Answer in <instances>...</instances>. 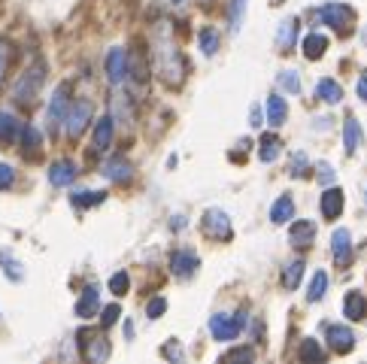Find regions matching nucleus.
Returning <instances> with one entry per match:
<instances>
[{
	"label": "nucleus",
	"mask_w": 367,
	"mask_h": 364,
	"mask_svg": "<svg viewBox=\"0 0 367 364\" xmlns=\"http://www.w3.org/2000/svg\"><path fill=\"white\" fill-rule=\"evenodd\" d=\"M155 70L164 79V85L177 89L182 82V70H186V61H182L179 49L173 43H155Z\"/></svg>",
	"instance_id": "1"
},
{
	"label": "nucleus",
	"mask_w": 367,
	"mask_h": 364,
	"mask_svg": "<svg viewBox=\"0 0 367 364\" xmlns=\"http://www.w3.org/2000/svg\"><path fill=\"white\" fill-rule=\"evenodd\" d=\"M43 82H46V64H43V61H37V64L28 67V70L22 73V79L15 82V89H13L15 103H22V107H31V103L37 100Z\"/></svg>",
	"instance_id": "2"
},
{
	"label": "nucleus",
	"mask_w": 367,
	"mask_h": 364,
	"mask_svg": "<svg viewBox=\"0 0 367 364\" xmlns=\"http://www.w3.org/2000/svg\"><path fill=\"white\" fill-rule=\"evenodd\" d=\"M91 116H94L91 100H76V103H70V109H67V116H64V131H67L70 140H80L82 131L89 128Z\"/></svg>",
	"instance_id": "3"
},
{
	"label": "nucleus",
	"mask_w": 367,
	"mask_h": 364,
	"mask_svg": "<svg viewBox=\"0 0 367 364\" xmlns=\"http://www.w3.org/2000/svg\"><path fill=\"white\" fill-rule=\"evenodd\" d=\"M316 15H319V22L331 24L337 33H349V31H352V22H355V13L349 10V6H343V3H328V6H322Z\"/></svg>",
	"instance_id": "4"
},
{
	"label": "nucleus",
	"mask_w": 367,
	"mask_h": 364,
	"mask_svg": "<svg viewBox=\"0 0 367 364\" xmlns=\"http://www.w3.org/2000/svg\"><path fill=\"white\" fill-rule=\"evenodd\" d=\"M243 325H246V313H237V316L218 313L209 319V331H213L216 340H234V337L243 331Z\"/></svg>",
	"instance_id": "5"
},
{
	"label": "nucleus",
	"mask_w": 367,
	"mask_h": 364,
	"mask_svg": "<svg viewBox=\"0 0 367 364\" xmlns=\"http://www.w3.org/2000/svg\"><path fill=\"white\" fill-rule=\"evenodd\" d=\"M200 231L213 240H228L231 237V215L222 210H207L200 219Z\"/></svg>",
	"instance_id": "6"
},
{
	"label": "nucleus",
	"mask_w": 367,
	"mask_h": 364,
	"mask_svg": "<svg viewBox=\"0 0 367 364\" xmlns=\"http://www.w3.org/2000/svg\"><path fill=\"white\" fill-rule=\"evenodd\" d=\"M67 109H70V85L64 82V85H58L55 94H52V100H49L46 119H49V128H52V131H58V125L64 121Z\"/></svg>",
	"instance_id": "7"
},
{
	"label": "nucleus",
	"mask_w": 367,
	"mask_h": 364,
	"mask_svg": "<svg viewBox=\"0 0 367 364\" xmlns=\"http://www.w3.org/2000/svg\"><path fill=\"white\" fill-rule=\"evenodd\" d=\"M325 337H328L331 349L340 352V355H346V352L355 349V334L349 331L346 325H325Z\"/></svg>",
	"instance_id": "8"
},
{
	"label": "nucleus",
	"mask_w": 367,
	"mask_h": 364,
	"mask_svg": "<svg viewBox=\"0 0 367 364\" xmlns=\"http://www.w3.org/2000/svg\"><path fill=\"white\" fill-rule=\"evenodd\" d=\"M331 252H334L337 267H349V258H352V234L346 228L334 231V237H331Z\"/></svg>",
	"instance_id": "9"
},
{
	"label": "nucleus",
	"mask_w": 367,
	"mask_h": 364,
	"mask_svg": "<svg viewBox=\"0 0 367 364\" xmlns=\"http://www.w3.org/2000/svg\"><path fill=\"white\" fill-rule=\"evenodd\" d=\"M107 79L112 85H121L125 82V76H128V55H125V49H110V55H107Z\"/></svg>",
	"instance_id": "10"
},
{
	"label": "nucleus",
	"mask_w": 367,
	"mask_h": 364,
	"mask_svg": "<svg viewBox=\"0 0 367 364\" xmlns=\"http://www.w3.org/2000/svg\"><path fill=\"white\" fill-rule=\"evenodd\" d=\"M197 267H200L197 255L188 252V249H179V252L170 258V271H173V276H179V280H188V276H195Z\"/></svg>",
	"instance_id": "11"
},
{
	"label": "nucleus",
	"mask_w": 367,
	"mask_h": 364,
	"mask_svg": "<svg viewBox=\"0 0 367 364\" xmlns=\"http://www.w3.org/2000/svg\"><path fill=\"white\" fill-rule=\"evenodd\" d=\"M80 346L85 349V358H89V361H103V358H110V343L103 340V337H94L91 331L80 334Z\"/></svg>",
	"instance_id": "12"
},
{
	"label": "nucleus",
	"mask_w": 367,
	"mask_h": 364,
	"mask_svg": "<svg viewBox=\"0 0 367 364\" xmlns=\"http://www.w3.org/2000/svg\"><path fill=\"white\" fill-rule=\"evenodd\" d=\"M319 206H322V215H325L328 222L340 219V213H343V192H340V188H334V185L325 188V195H322Z\"/></svg>",
	"instance_id": "13"
},
{
	"label": "nucleus",
	"mask_w": 367,
	"mask_h": 364,
	"mask_svg": "<svg viewBox=\"0 0 367 364\" xmlns=\"http://www.w3.org/2000/svg\"><path fill=\"white\" fill-rule=\"evenodd\" d=\"M98 310H100V289L98 285H89V289L82 291V298L76 301V316L91 319V316H98Z\"/></svg>",
	"instance_id": "14"
},
{
	"label": "nucleus",
	"mask_w": 367,
	"mask_h": 364,
	"mask_svg": "<svg viewBox=\"0 0 367 364\" xmlns=\"http://www.w3.org/2000/svg\"><path fill=\"white\" fill-rule=\"evenodd\" d=\"M103 176L112 179V182H128L130 176H134V167H130L128 158L116 155V158H110L107 164H103Z\"/></svg>",
	"instance_id": "15"
},
{
	"label": "nucleus",
	"mask_w": 367,
	"mask_h": 364,
	"mask_svg": "<svg viewBox=\"0 0 367 364\" xmlns=\"http://www.w3.org/2000/svg\"><path fill=\"white\" fill-rule=\"evenodd\" d=\"M288 240H292V246H313V240H316V225L301 219L292 225V231H288Z\"/></svg>",
	"instance_id": "16"
},
{
	"label": "nucleus",
	"mask_w": 367,
	"mask_h": 364,
	"mask_svg": "<svg viewBox=\"0 0 367 364\" xmlns=\"http://www.w3.org/2000/svg\"><path fill=\"white\" fill-rule=\"evenodd\" d=\"M112 143V116H103L98 119V125H94V143H91V152L100 155L107 152V146Z\"/></svg>",
	"instance_id": "17"
},
{
	"label": "nucleus",
	"mask_w": 367,
	"mask_h": 364,
	"mask_svg": "<svg viewBox=\"0 0 367 364\" xmlns=\"http://www.w3.org/2000/svg\"><path fill=\"white\" fill-rule=\"evenodd\" d=\"M73 179H76V164H73V161H55V164H52L49 182H52L55 188H64V185H70Z\"/></svg>",
	"instance_id": "18"
},
{
	"label": "nucleus",
	"mask_w": 367,
	"mask_h": 364,
	"mask_svg": "<svg viewBox=\"0 0 367 364\" xmlns=\"http://www.w3.org/2000/svg\"><path fill=\"white\" fill-rule=\"evenodd\" d=\"M361 140H364L361 125H358V119L349 116V119L343 121V146H346V152H349V155H355L358 149H361Z\"/></svg>",
	"instance_id": "19"
},
{
	"label": "nucleus",
	"mask_w": 367,
	"mask_h": 364,
	"mask_svg": "<svg viewBox=\"0 0 367 364\" xmlns=\"http://www.w3.org/2000/svg\"><path fill=\"white\" fill-rule=\"evenodd\" d=\"M343 313L346 319H352V322H361V319L367 316V301L361 291H349L343 298Z\"/></svg>",
	"instance_id": "20"
},
{
	"label": "nucleus",
	"mask_w": 367,
	"mask_h": 364,
	"mask_svg": "<svg viewBox=\"0 0 367 364\" xmlns=\"http://www.w3.org/2000/svg\"><path fill=\"white\" fill-rule=\"evenodd\" d=\"M292 219H294V201L288 195L276 197L274 206H270V222H274V225H285V222H292Z\"/></svg>",
	"instance_id": "21"
},
{
	"label": "nucleus",
	"mask_w": 367,
	"mask_h": 364,
	"mask_svg": "<svg viewBox=\"0 0 367 364\" xmlns=\"http://www.w3.org/2000/svg\"><path fill=\"white\" fill-rule=\"evenodd\" d=\"M22 134L19 119L10 116V112H0V143H15Z\"/></svg>",
	"instance_id": "22"
},
{
	"label": "nucleus",
	"mask_w": 367,
	"mask_h": 364,
	"mask_svg": "<svg viewBox=\"0 0 367 364\" xmlns=\"http://www.w3.org/2000/svg\"><path fill=\"white\" fill-rule=\"evenodd\" d=\"M279 152H283V140H279L276 134H264V137H261V149H258V158L261 161H264V164L276 161Z\"/></svg>",
	"instance_id": "23"
},
{
	"label": "nucleus",
	"mask_w": 367,
	"mask_h": 364,
	"mask_svg": "<svg viewBox=\"0 0 367 364\" xmlns=\"http://www.w3.org/2000/svg\"><path fill=\"white\" fill-rule=\"evenodd\" d=\"M285 119H288V107H285V100L279 98V94H274V98L267 100V125H285Z\"/></svg>",
	"instance_id": "24"
},
{
	"label": "nucleus",
	"mask_w": 367,
	"mask_h": 364,
	"mask_svg": "<svg viewBox=\"0 0 367 364\" xmlns=\"http://www.w3.org/2000/svg\"><path fill=\"white\" fill-rule=\"evenodd\" d=\"M304 55H307L310 61H319L322 55H325V49H328V37L325 33H310L307 40H304Z\"/></svg>",
	"instance_id": "25"
},
{
	"label": "nucleus",
	"mask_w": 367,
	"mask_h": 364,
	"mask_svg": "<svg viewBox=\"0 0 367 364\" xmlns=\"http://www.w3.org/2000/svg\"><path fill=\"white\" fill-rule=\"evenodd\" d=\"M294 33H298V22L294 19H285L279 24V33H276V46L283 52H292L294 49Z\"/></svg>",
	"instance_id": "26"
},
{
	"label": "nucleus",
	"mask_w": 367,
	"mask_h": 364,
	"mask_svg": "<svg viewBox=\"0 0 367 364\" xmlns=\"http://www.w3.org/2000/svg\"><path fill=\"white\" fill-rule=\"evenodd\" d=\"M43 146V134L33 125H22V149L24 155H37Z\"/></svg>",
	"instance_id": "27"
},
{
	"label": "nucleus",
	"mask_w": 367,
	"mask_h": 364,
	"mask_svg": "<svg viewBox=\"0 0 367 364\" xmlns=\"http://www.w3.org/2000/svg\"><path fill=\"white\" fill-rule=\"evenodd\" d=\"M316 94H319V100H325V103H340V100H343V89H340L334 79H319Z\"/></svg>",
	"instance_id": "28"
},
{
	"label": "nucleus",
	"mask_w": 367,
	"mask_h": 364,
	"mask_svg": "<svg viewBox=\"0 0 367 364\" xmlns=\"http://www.w3.org/2000/svg\"><path fill=\"white\" fill-rule=\"evenodd\" d=\"M304 267H307L304 261H288V264H285V271H283V285H285L288 291L298 289V282H301V276H304Z\"/></svg>",
	"instance_id": "29"
},
{
	"label": "nucleus",
	"mask_w": 367,
	"mask_h": 364,
	"mask_svg": "<svg viewBox=\"0 0 367 364\" xmlns=\"http://www.w3.org/2000/svg\"><path fill=\"white\" fill-rule=\"evenodd\" d=\"M0 264H3V271H6V276H10L13 282H19V280H24V271H22V264L15 261V258L6 252V249H0Z\"/></svg>",
	"instance_id": "30"
},
{
	"label": "nucleus",
	"mask_w": 367,
	"mask_h": 364,
	"mask_svg": "<svg viewBox=\"0 0 367 364\" xmlns=\"http://www.w3.org/2000/svg\"><path fill=\"white\" fill-rule=\"evenodd\" d=\"M325 289H328V276H325V271H319L316 276H313V282H310L307 301H310V303H316V301H322V298H325Z\"/></svg>",
	"instance_id": "31"
},
{
	"label": "nucleus",
	"mask_w": 367,
	"mask_h": 364,
	"mask_svg": "<svg viewBox=\"0 0 367 364\" xmlns=\"http://www.w3.org/2000/svg\"><path fill=\"white\" fill-rule=\"evenodd\" d=\"M218 43H222V40H218V33H216L213 28H204V31H200V52H204L207 58H213L216 52H218Z\"/></svg>",
	"instance_id": "32"
},
{
	"label": "nucleus",
	"mask_w": 367,
	"mask_h": 364,
	"mask_svg": "<svg viewBox=\"0 0 367 364\" xmlns=\"http://www.w3.org/2000/svg\"><path fill=\"white\" fill-rule=\"evenodd\" d=\"M325 358V349L313 340V337H307V340L301 343V361H322Z\"/></svg>",
	"instance_id": "33"
},
{
	"label": "nucleus",
	"mask_w": 367,
	"mask_h": 364,
	"mask_svg": "<svg viewBox=\"0 0 367 364\" xmlns=\"http://www.w3.org/2000/svg\"><path fill=\"white\" fill-rule=\"evenodd\" d=\"M103 197H107V192H73L70 195V201H73V206H94V204H100Z\"/></svg>",
	"instance_id": "34"
},
{
	"label": "nucleus",
	"mask_w": 367,
	"mask_h": 364,
	"mask_svg": "<svg viewBox=\"0 0 367 364\" xmlns=\"http://www.w3.org/2000/svg\"><path fill=\"white\" fill-rule=\"evenodd\" d=\"M10 61H13V43L10 40H0V85H3V79H6Z\"/></svg>",
	"instance_id": "35"
},
{
	"label": "nucleus",
	"mask_w": 367,
	"mask_h": 364,
	"mask_svg": "<svg viewBox=\"0 0 367 364\" xmlns=\"http://www.w3.org/2000/svg\"><path fill=\"white\" fill-rule=\"evenodd\" d=\"M243 10H246V0H231V3H228V19H231V31H240V22H243Z\"/></svg>",
	"instance_id": "36"
},
{
	"label": "nucleus",
	"mask_w": 367,
	"mask_h": 364,
	"mask_svg": "<svg viewBox=\"0 0 367 364\" xmlns=\"http://www.w3.org/2000/svg\"><path fill=\"white\" fill-rule=\"evenodd\" d=\"M276 79H279V85H283L285 91H292V94H298V91H301V76L294 73V70H283V73L276 76Z\"/></svg>",
	"instance_id": "37"
},
{
	"label": "nucleus",
	"mask_w": 367,
	"mask_h": 364,
	"mask_svg": "<svg viewBox=\"0 0 367 364\" xmlns=\"http://www.w3.org/2000/svg\"><path fill=\"white\" fill-rule=\"evenodd\" d=\"M307 167H310V158L304 152H294L292 155V164H288V173H292L294 179L298 176H304V173H307Z\"/></svg>",
	"instance_id": "38"
},
{
	"label": "nucleus",
	"mask_w": 367,
	"mask_h": 364,
	"mask_svg": "<svg viewBox=\"0 0 367 364\" xmlns=\"http://www.w3.org/2000/svg\"><path fill=\"white\" fill-rule=\"evenodd\" d=\"M128 285H130V276H128L125 271H119V273L110 280V291H112V294H119V298H121V294H128Z\"/></svg>",
	"instance_id": "39"
},
{
	"label": "nucleus",
	"mask_w": 367,
	"mask_h": 364,
	"mask_svg": "<svg viewBox=\"0 0 367 364\" xmlns=\"http://www.w3.org/2000/svg\"><path fill=\"white\" fill-rule=\"evenodd\" d=\"M119 316H121V307H119V303H110V307L100 313V325L103 328H112V325L119 322Z\"/></svg>",
	"instance_id": "40"
},
{
	"label": "nucleus",
	"mask_w": 367,
	"mask_h": 364,
	"mask_svg": "<svg viewBox=\"0 0 367 364\" xmlns=\"http://www.w3.org/2000/svg\"><path fill=\"white\" fill-rule=\"evenodd\" d=\"M252 358H255V352H252V346H246V349H231V352H225L222 361H252Z\"/></svg>",
	"instance_id": "41"
},
{
	"label": "nucleus",
	"mask_w": 367,
	"mask_h": 364,
	"mask_svg": "<svg viewBox=\"0 0 367 364\" xmlns=\"http://www.w3.org/2000/svg\"><path fill=\"white\" fill-rule=\"evenodd\" d=\"M15 182V170L10 167V164H0V192H6Z\"/></svg>",
	"instance_id": "42"
},
{
	"label": "nucleus",
	"mask_w": 367,
	"mask_h": 364,
	"mask_svg": "<svg viewBox=\"0 0 367 364\" xmlns=\"http://www.w3.org/2000/svg\"><path fill=\"white\" fill-rule=\"evenodd\" d=\"M164 310H167V301L155 298V301H149V307H146V316H149V319H161Z\"/></svg>",
	"instance_id": "43"
},
{
	"label": "nucleus",
	"mask_w": 367,
	"mask_h": 364,
	"mask_svg": "<svg viewBox=\"0 0 367 364\" xmlns=\"http://www.w3.org/2000/svg\"><path fill=\"white\" fill-rule=\"evenodd\" d=\"M316 176H319L322 185H331V182H334V170H331L328 164H319V173H316Z\"/></svg>",
	"instance_id": "44"
},
{
	"label": "nucleus",
	"mask_w": 367,
	"mask_h": 364,
	"mask_svg": "<svg viewBox=\"0 0 367 364\" xmlns=\"http://www.w3.org/2000/svg\"><path fill=\"white\" fill-rule=\"evenodd\" d=\"M164 355H167V358H173V361H179V358H182V346L167 343V346H164Z\"/></svg>",
	"instance_id": "45"
},
{
	"label": "nucleus",
	"mask_w": 367,
	"mask_h": 364,
	"mask_svg": "<svg viewBox=\"0 0 367 364\" xmlns=\"http://www.w3.org/2000/svg\"><path fill=\"white\" fill-rule=\"evenodd\" d=\"M249 121H252V128H258V125H264V121H261V109L255 107L252 109V116H249Z\"/></svg>",
	"instance_id": "46"
},
{
	"label": "nucleus",
	"mask_w": 367,
	"mask_h": 364,
	"mask_svg": "<svg viewBox=\"0 0 367 364\" xmlns=\"http://www.w3.org/2000/svg\"><path fill=\"white\" fill-rule=\"evenodd\" d=\"M358 94H361V98L367 100V73L361 76V79H358Z\"/></svg>",
	"instance_id": "47"
},
{
	"label": "nucleus",
	"mask_w": 367,
	"mask_h": 364,
	"mask_svg": "<svg viewBox=\"0 0 367 364\" xmlns=\"http://www.w3.org/2000/svg\"><path fill=\"white\" fill-rule=\"evenodd\" d=\"M200 3H213V0H200Z\"/></svg>",
	"instance_id": "48"
}]
</instances>
